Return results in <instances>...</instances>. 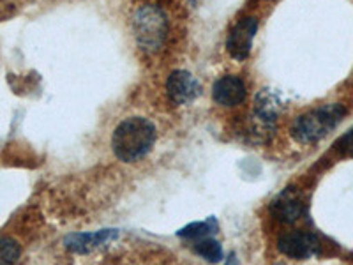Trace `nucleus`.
<instances>
[{"label":"nucleus","mask_w":353,"mask_h":265,"mask_svg":"<svg viewBox=\"0 0 353 265\" xmlns=\"http://www.w3.org/2000/svg\"><path fill=\"white\" fill-rule=\"evenodd\" d=\"M156 141V128L145 117H131L117 126L113 132V153L125 163L145 157Z\"/></svg>","instance_id":"nucleus-1"},{"label":"nucleus","mask_w":353,"mask_h":265,"mask_svg":"<svg viewBox=\"0 0 353 265\" xmlns=\"http://www.w3.org/2000/svg\"><path fill=\"white\" fill-rule=\"evenodd\" d=\"M346 115L345 106L341 105H323L295 119L292 126L293 138L301 144H314L325 138L332 129L339 126L343 117Z\"/></svg>","instance_id":"nucleus-2"},{"label":"nucleus","mask_w":353,"mask_h":265,"mask_svg":"<svg viewBox=\"0 0 353 265\" xmlns=\"http://www.w3.org/2000/svg\"><path fill=\"white\" fill-rule=\"evenodd\" d=\"M134 34L140 46L147 52H157L168 34V20L156 6H143L134 14Z\"/></svg>","instance_id":"nucleus-3"},{"label":"nucleus","mask_w":353,"mask_h":265,"mask_svg":"<svg viewBox=\"0 0 353 265\" xmlns=\"http://www.w3.org/2000/svg\"><path fill=\"white\" fill-rule=\"evenodd\" d=\"M258 32L256 18H244L239 21L235 27L230 30V36L226 39V50L230 55L237 61H244L251 52L254 36Z\"/></svg>","instance_id":"nucleus-4"},{"label":"nucleus","mask_w":353,"mask_h":265,"mask_svg":"<svg viewBox=\"0 0 353 265\" xmlns=\"http://www.w3.org/2000/svg\"><path fill=\"white\" fill-rule=\"evenodd\" d=\"M166 92H168L170 101L175 105H189L196 99L200 85L191 72L175 71L170 75L166 81Z\"/></svg>","instance_id":"nucleus-5"},{"label":"nucleus","mask_w":353,"mask_h":265,"mask_svg":"<svg viewBox=\"0 0 353 265\" xmlns=\"http://www.w3.org/2000/svg\"><path fill=\"white\" fill-rule=\"evenodd\" d=\"M279 249L283 253L288 255L292 258H299V260H304V258L313 257L318 251L320 244H318V239L314 237L313 233L307 232H290L285 233L279 242H277Z\"/></svg>","instance_id":"nucleus-6"},{"label":"nucleus","mask_w":353,"mask_h":265,"mask_svg":"<svg viewBox=\"0 0 353 265\" xmlns=\"http://www.w3.org/2000/svg\"><path fill=\"white\" fill-rule=\"evenodd\" d=\"M245 84L239 77H223L214 84L212 96L223 106H237L245 99Z\"/></svg>","instance_id":"nucleus-7"},{"label":"nucleus","mask_w":353,"mask_h":265,"mask_svg":"<svg viewBox=\"0 0 353 265\" xmlns=\"http://www.w3.org/2000/svg\"><path fill=\"white\" fill-rule=\"evenodd\" d=\"M302 213H304V204L301 197L293 191H285L274 204V214L285 223H295L301 219Z\"/></svg>","instance_id":"nucleus-8"},{"label":"nucleus","mask_w":353,"mask_h":265,"mask_svg":"<svg viewBox=\"0 0 353 265\" xmlns=\"http://www.w3.org/2000/svg\"><path fill=\"white\" fill-rule=\"evenodd\" d=\"M112 237L113 233L110 232V230L96 233H77V235H71V237L65 241V244H68V248L72 249V251L85 253V251H90V249L97 248V246L105 244V242Z\"/></svg>","instance_id":"nucleus-9"},{"label":"nucleus","mask_w":353,"mask_h":265,"mask_svg":"<svg viewBox=\"0 0 353 265\" xmlns=\"http://www.w3.org/2000/svg\"><path fill=\"white\" fill-rule=\"evenodd\" d=\"M20 253L21 248L14 239L0 237V265H14Z\"/></svg>","instance_id":"nucleus-10"},{"label":"nucleus","mask_w":353,"mask_h":265,"mask_svg":"<svg viewBox=\"0 0 353 265\" xmlns=\"http://www.w3.org/2000/svg\"><path fill=\"white\" fill-rule=\"evenodd\" d=\"M194 251L209 262H219L221 258H223V249H221L219 242L209 237L200 239V241L194 244Z\"/></svg>","instance_id":"nucleus-11"},{"label":"nucleus","mask_w":353,"mask_h":265,"mask_svg":"<svg viewBox=\"0 0 353 265\" xmlns=\"http://www.w3.org/2000/svg\"><path fill=\"white\" fill-rule=\"evenodd\" d=\"M212 232V225L210 223H193V225L185 226L184 230H181L182 237H189V239H205L209 233Z\"/></svg>","instance_id":"nucleus-12"},{"label":"nucleus","mask_w":353,"mask_h":265,"mask_svg":"<svg viewBox=\"0 0 353 265\" xmlns=\"http://www.w3.org/2000/svg\"><path fill=\"white\" fill-rule=\"evenodd\" d=\"M336 149L343 154V156H353V128L346 132L345 137L339 138L336 144Z\"/></svg>","instance_id":"nucleus-13"}]
</instances>
